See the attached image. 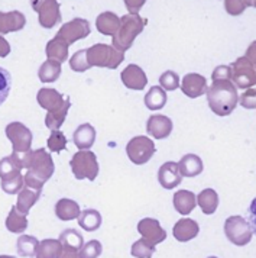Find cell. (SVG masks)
Returning <instances> with one entry per match:
<instances>
[{
  "label": "cell",
  "mask_w": 256,
  "mask_h": 258,
  "mask_svg": "<svg viewBox=\"0 0 256 258\" xmlns=\"http://www.w3.org/2000/svg\"><path fill=\"white\" fill-rule=\"evenodd\" d=\"M207 103L213 113L217 116H229L236 109L239 102L237 89L234 87L232 80H219L213 82L207 87Z\"/></svg>",
  "instance_id": "obj_1"
},
{
  "label": "cell",
  "mask_w": 256,
  "mask_h": 258,
  "mask_svg": "<svg viewBox=\"0 0 256 258\" xmlns=\"http://www.w3.org/2000/svg\"><path fill=\"white\" fill-rule=\"evenodd\" d=\"M55 165L51 154L45 148H39L31 153L28 173L24 176L25 186L34 190H42L44 184L52 177Z\"/></svg>",
  "instance_id": "obj_2"
},
{
  "label": "cell",
  "mask_w": 256,
  "mask_h": 258,
  "mask_svg": "<svg viewBox=\"0 0 256 258\" xmlns=\"http://www.w3.org/2000/svg\"><path fill=\"white\" fill-rule=\"evenodd\" d=\"M146 24H148V21L139 16L138 13L136 15L128 13V15L122 16L120 18V26L112 38V45L122 52L128 51L129 48H132V45H133L136 36L142 34Z\"/></svg>",
  "instance_id": "obj_3"
},
{
  "label": "cell",
  "mask_w": 256,
  "mask_h": 258,
  "mask_svg": "<svg viewBox=\"0 0 256 258\" xmlns=\"http://www.w3.org/2000/svg\"><path fill=\"white\" fill-rule=\"evenodd\" d=\"M87 59L92 67L116 70L125 61V52L116 49L113 45L96 44L93 47L87 48Z\"/></svg>",
  "instance_id": "obj_4"
},
{
  "label": "cell",
  "mask_w": 256,
  "mask_h": 258,
  "mask_svg": "<svg viewBox=\"0 0 256 258\" xmlns=\"http://www.w3.org/2000/svg\"><path fill=\"white\" fill-rule=\"evenodd\" d=\"M71 170L72 174L77 180H90L94 181L96 177L99 176V163H97V157L96 154L84 150V151H78L72 155L70 161Z\"/></svg>",
  "instance_id": "obj_5"
},
{
  "label": "cell",
  "mask_w": 256,
  "mask_h": 258,
  "mask_svg": "<svg viewBox=\"0 0 256 258\" xmlns=\"http://www.w3.org/2000/svg\"><path fill=\"white\" fill-rule=\"evenodd\" d=\"M224 234L233 245L237 246L247 245L253 236L249 222L244 219L243 216H239V215H234V216H230L226 219Z\"/></svg>",
  "instance_id": "obj_6"
},
{
  "label": "cell",
  "mask_w": 256,
  "mask_h": 258,
  "mask_svg": "<svg viewBox=\"0 0 256 258\" xmlns=\"http://www.w3.org/2000/svg\"><path fill=\"white\" fill-rule=\"evenodd\" d=\"M155 153H156V148H155L153 141H151V138L143 137V135L132 138L126 145L128 158L136 165L146 164Z\"/></svg>",
  "instance_id": "obj_7"
},
{
  "label": "cell",
  "mask_w": 256,
  "mask_h": 258,
  "mask_svg": "<svg viewBox=\"0 0 256 258\" xmlns=\"http://www.w3.org/2000/svg\"><path fill=\"white\" fill-rule=\"evenodd\" d=\"M230 69H232V82L236 89L246 90L256 84L255 66L246 57L236 59L230 66Z\"/></svg>",
  "instance_id": "obj_8"
},
{
  "label": "cell",
  "mask_w": 256,
  "mask_h": 258,
  "mask_svg": "<svg viewBox=\"0 0 256 258\" xmlns=\"http://www.w3.org/2000/svg\"><path fill=\"white\" fill-rule=\"evenodd\" d=\"M92 32V28H90V24L89 21L86 19H81V18H75L70 22L64 24L61 28H59L58 34H57V38L62 39L67 45H71L80 39H84L87 36L90 35Z\"/></svg>",
  "instance_id": "obj_9"
},
{
  "label": "cell",
  "mask_w": 256,
  "mask_h": 258,
  "mask_svg": "<svg viewBox=\"0 0 256 258\" xmlns=\"http://www.w3.org/2000/svg\"><path fill=\"white\" fill-rule=\"evenodd\" d=\"M6 137L12 142L13 151H29L34 141L31 129L22 122H12L6 126Z\"/></svg>",
  "instance_id": "obj_10"
},
{
  "label": "cell",
  "mask_w": 256,
  "mask_h": 258,
  "mask_svg": "<svg viewBox=\"0 0 256 258\" xmlns=\"http://www.w3.org/2000/svg\"><path fill=\"white\" fill-rule=\"evenodd\" d=\"M59 9H61V5L57 0H47L41 6H38L35 12L38 13L39 25L42 28L51 29L55 25L61 24L62 22V16H61Z\"/></svg>",
  "instance_id": "obj_11"
},
{
  "label": "cell",
  "mask_w": 256,
  "mask_h": 258,
  "mask_svg": "<svg viewBox=\"0 0 256 258\" xmlns=\"http://www.w3.org/2000/svg\"><path fill=\"white\" fill-rule=\"evenodd\" d=\"M181 84V90L183 93L188 96L190 99H196L207 92V80L206 77H203L201 74L197 73H188L184 76Z\"/></svg>",
  "instance_id": "obj_12"
},
{
  "label": "cell",
  "mask_w": 256,
  "mask_h": 258,
  "mask_svg": "<svg viewBox=\"0 0 256 258\" xmlns=\"http://www.w3.org/2000/svg\"><path fill=\"white\" fill-rule=\"evenodd\" d=\"M138 231L139 234L152 244H161L162 241H165L166 238V232L161 226L159 221L156 219H152V218H145L138 223Z\"/></svg>",
  "instance_id": "obj_13"
},
{
  "label": "cell",
  "mask_w": 256,
  "mask_h": 258,
  "mask_svg": "<svg viewBox=\"0 0 256 258\" xmlns=\"http://www.w3.org/2000/svg\"><path fill=\"white\" fill-rule=\"evenodd\" d=\"M146 132L155 140H165L173 132V120L165 115H152L146 120Z\"/></svg>",
  "instance_id": "obj_14"
},
{
  "label": "cell",
  "mask_w": 256,
  "mask_h": 258,
  "mask_svg": "<svg viewBox=\"0 0 256 258\" xmlns=\"http://www.w3.org/2000/svg\"><path fill=\"white\" fill-rule=\"evenodd\" d=\"M122 83L130 90H143L148 84V77L145 71L136 64H129L120 74Z\"/></svg>",
  "instance_id": "obj_15"
},
{
  "label": "cell",
  "mask_w": 256,
  "mask_h": 258,
  "mask_svg": "<svg viewBox=\"0 0 256 258\" xmlns=\"http://www.w3.org/2000/svg\"><path fill=\"white\" fill-rule=\"evenodd\" d=\"M158 181L163 188L171 190V188L178 187L183 181V176L180 173L178 164L174 161H166L163 163L159 170H158Z\"/></svg>",
  "instance_id": "obj_16"
},
{
  "label": "cell",
  "mask_w": 256,
  "mask_h": 258,
  "mask_svg": "<svg viewBox=\"0 0 256 258\" xmlns=\"http://www.w3.org/2000/svg\"><path fill=\"white\" fill-rule=\"evenodd\" d=\"M25 25H26V18L22 12L19 11L0 12V35L18 32L24 29Z\"/></svg>",
  "instance_id": "obj_17"
},
{
  "label": "cell",
  "mask_w": 256,
  "mask_h": 258,
  "mask_svg": "<svg viewBox=\"0 0 256 258\" xmlns=\"http://www.w3.org/2000/svg\"><path fill=\"white\" fill-rule=\"evenodd\" d=\"M36 100H38L39 106L48 112H55L65 103V97L59 93L58 90L49 89V87L41 89L36 94Z\"/></svg>",
  "instance_id": "obj_18"
},
{
  "label": "cell",
  "mask_w": 256,
  "mask_h": 258,
  "mask_svg": "<svg viewBox=\"0 0 256 258\" xmlns=\"http://www.w3.org/2000/svg\"><path fill=\"white\" fill-rule=\"evenodd\" d=\"M200 232V226L196 221L190 219V218H183L178 222L175 223L173 228V235L177 241L180 242H187L194 239Z\"/></svg>",
  "instance_id": "obj_19"
},
{
  "label": "cell",
  "mask_w": 256,
  "mask_h": 258,
  "mask_svg": "<svg viewBox=\"0 0 256 258\" xmlns=\"http://www.w3.org/2000/svg\"><path fill=\"white\" fill-rule=\"evenodd\" d=\"M72 141L75 144V147L84 151V150H90L96 142V129L90 123H82L78 128L74 131L72 135Z\"/></svg>",
  "instance_id": "obj_20"
},
{
  "label": "cell",
  "mask_w": 256,
  "mask_h": 258,
  "mask_svg": "<svg viewBox=\"0 0 256 258\" xmlns=\"http://www.w3.org/2000/svg\"><path fill=\"white\" fill-rule=\"evenodd\" d=\"M175 211L181 215H190L197 206V196L190 190H178L173 198Z\"/></svg>",
  "instance_id": "obj_21"
},
{
  "label": "cell",
  "mask_w": 256,
  "mask_h": 258,
  "mask_svg": "<svg viewBox=\"0 0 256 258\" xmlns=\"http://www.w3.org/2000/svg\"><path fill=\"white\" fill-rule=\"evenodd\" d=\"M178 164L180 173L183 177H196L200 176L204 170V165L201 158L196 155V154H186Z\"/></svg>",
  "instance_id": "obj_22"
},
{
  "label": "cell",
  "mask_w": 256,
  "mask_h": 258,
  "mask_svg": "<svg viewBox=\"0 0 256 258\" xmlns=\"http://www.w3.org/2000/svg\"><path fill=\"white\" fill-rule=\"evenodd\" d=\"M120 26V18L113 12L100 13L96 19V28L100 34L113 36Z\"/></svg>",
  "instance_id": "obj_23"
},
{
  "label": "cell",
  "mask_w": 256,
  "mask_h": 258,
  "mask_svg": "<svg viewBox=\"0 0 256 258\" xmlns=\"http://www.w3.org/2000/svg\"><path fill=\"white\" fill-rule=\"evenodd\" d=\"M80 206L75 200L71 199H59L55 205V215L61 221H74L80 215Z\"/></svg>",
  "instance_id": "obj_24"
},
{
  "label": "cell",
  "mask_w": 256,
  "mask_h": 258,
  "mask_svg": "<svg viewBox=\"0 0 256 258\" xmlns=\"http://www.w3.org/2000/svg\"><path fill=\"white\" fill-rule=\"evenodd\" d=\"M41 191L42 190H34V188H29L24 186V188L18 193L16 209L21 212V213H24V215H28L29 211H31V208L41 198Z\"/></svg>",
  "instance_id": "obj_25"
},
{
  "label": "cell",
  "mask_w": 256,
  "mask_h": 258,
  "mask_svg": "<svg viewBox=\"0 0 256 258\" xmlns=\"http://www.w3.org/2000/svg\"><path fill=\"white\" fill-rule=\"evenodd\" d=\"M45 54H47L48 59L57 61V62H65L68 59V45L59 39V38H54L51 39L45 47Z\"/></svg>",
  "instance_id": "obj_26"
},
{
  "label": "cell",
  "mask_w": 256,
  "mask_h": 258,
  "mask_svg": "<svg viewBox=\"0 0 256 258\" xmlns=\"http://www.w3.org/2000/svg\"><path fill=\"white\" fill-rule=\"evenodd\" d=\"M197 205L201 208L203 213L213 215L219 208V195L213 188H204L197 196Z\"/></svg>",
  "instance_id": "obj_27"
},
{
  "label": "cell",
  "mask_w": 256,
  "mask_h": 258,
  "mask_svg": "<svg viewBox=\"0 0 256 258\" xmlns=\"http://www.w3.org/2000/svg\"><path fill=\"white\" fill-rule=\"evenodd\" d=\"M77 222L87 232H94L102 226V215L96 209H86L80 212Z\"/></svg>",
  "instance_id": "obj_28"
},
{
  "label": "cell",
  "mask_w": 256,
  "mask_h": 258,
  "mask_svg": "<svg viewBox=\"0 0 256 258\" xmlns=\"http://www.w3.org/2000/svg\"><path fill=\"white\" fill-rule=\"evenodd\" d=\"M6 228L12 234H24L25 231L28 229L26 215L18 211L16 206H12V209H11L8 218H6Z\"/></svg>",
  "instance_id": "obj_29"
},
{
  "label": "cell",
  "mask_w": 256,
  "mask_h": 258,
  "mask_svg": "<svg viewBox=\"0 0 256 258\" xmlns=\"http://www.w3.org/2000/svg\"><path fill=\"white\" fill-rule=\"evenodd\" d=\"M71 100L70 97H65V103L59 107L58 110L55 112H48L47 117H45V125H47L48 129L51 131H58L62 123L65 122V117H67V113L70 110Z\"/></svg>",
  "instance_id": "obj_30"
},
{
  "label": "cell",
  "mask_w": 256,
  "mask_h": 258,
  "mask_svg": "<svg viewBox=\"0 0 256 258\" xmlns=\"http://www.w3.org/2000/svg\"><path fill=\"white\" fill-rule=\"evenodd\" d=\"M168 96L161 86H152L149 92L145 94V106L151 110H159L166 105Z\"/></svg>",
  "instance_id": "obj_31"
},
{
  "label": "cell",
  "mask_w": 256,
  "mask_h": 258,
  "mask_svg": "<svg viewBox=\"0 0 256 258\" xmlns=\"http://www.w3.org/2000/svg\"><path fill=\"white\" fill-rule=\"evenodd\" d=\"M62 252V245L59 239H52L48 238L38 244L36 248V258H58L59 254Z\"/></svg>",
  "instance_id": "obj_32"
},
{
  "label": "cell",
  "mask_w": 256,
  "mask_h": 258,
  "mask_svg": "<svg viewBox=\"0 0 256 258\" xmlns=\"http://www.w3.org/2000/svg\"><path fill=\"white\" fill-rule=\"evenodd\" d=\"M59 242L62 245V249L78 252L81 249V246L84 245V238L75 229H65V231H62V234L59 235Z\"/></svg>",
  "instance_id": "obj_33"
},
{
  "label": "cell",
  "mask_w": 256,
  "mask_h": 258,
  "mask_svg": "<svg viewBox=\"0 0 256 258\" xmlns=\"http://www.w3.org/2000/svg\"><path fill=\"white\" fill-rule=\"evenodd\" d=\"M61 62L47 59L38 70V77L42 83H54L57 82L61 76Z\"/></svg>",
  "instance_id": "obj_34"
},
{
  "label": "cell",
  "mask_w": 256,
  "mask_h": 258,
  "mask_svg": "<svg viewBox=\"0 0 256 258\" xmlns=\"http://www.w3.org/2000/svg\"><path fill=\"white\" fill-rule=\"evenodd\" d=\"M0 181H2V190L8 195H18L25 186L22 171H16L9 176L0 177Z\"/></svg>",
  "instance_id": "obj_35"
},
{
  "label": "cell",
  "mask_w": 256,
  "mask_h": 258,
  "mask_svg": "<svg viewBox=\"0 0 256 258\" xmlns=\"http://www.w3.org/2000/svg\"><path fill=\"white\" fill-rule=\"evenodd\" d=\"M39 241L31 235H21L16 242V249L19 257H35Z\"/></svg>",
  "instance_id": "obj_36"
},
{
  "label": "cell",
  "mask_w": 256,
  "mask_h": 258,
  "mask_svg": "<svg viewBox=\"0 0 256 258\" xmlns=\"http://www.w3.org/2000/svg\"><path fill=\"white\" fill-rule=\"evenodd\" d=\"M155 251H156L155 244L146 241L145 238L136 241V242L132 245V249H130L132 255L135 258H151L152 255L155 254Z\"/></svg>",
  "instance_id": "obj_37"
},
{
  "label": "cell",
  "mask_w": 256,
  "mask_h": 258,
  "mask_svg": "<svg viewBox=\"0 0 256 258\" xmlns=\"http://www.w3.org/2000/svg\"><path fill=\"white\" fill-rule=\"evenodd\" d=\"M70 69L75 73H84L89 69H92V66L89 64L87 59V49H80L75 54H72V57L70 59Z\"/></svg>",
  "instance_id": "obj_38"
},
{
  "label": "cell",
  "mask_w": 256,
  "mask_h": 258,
  "mask_svg": "<svg viewBox=\"0 0 256 258\" xmlns=\"http://www.w3.org/2000/svg\"><path fill=\"white\" fill-rule=\"evenodd\" d=\"M48 150L52 153H61L67 148V138L61 131H51L48 138Z\"/></svg>",
  "instance_id": "obj_39"
},
{
  "label": "cell",
  "mask_w": 256,
  "mask_h": 258,
  "mask_svg": "<svg viewBox=\"0 0 256 258\" xmlns=\"http://www.w3.org/2000/svg\"><path fill=\"white\" fill-rule=\"evenodd\" d=\"M11 89H12V76L6 69L0 67V106L6 102L8 96L11 93Z\"/></svg>",
  "instance_id": "obj_40"
},
{
  "label": "cell",
  "mask_w": 256,
  "mask_h": 258,
  "mask_svg": "<svg viewBox=\"0 0 256 258\" xmlns=\"http://www.w3.org/2000/svg\"><path fill=\"white\" fill-rule=\"evenodd\" d=\"M102 251H103V246L100 244V241L92 239L81 246V249L78 251V255L80 258H99L102 255Z\"/></svg>",
  "instance_id": "obj_41"
},
{
  "label": "cell",
  "mask_w": 256,
  "mask_h": 258,
  "mask_svg": "<svg viewBox=\"0 0 256 258\" xmlns=\"http://www.w3.org/2000/svg\"><path fill=\"white\" fill-rule=\"evenodd\" d=\"M159 84L165 92H174L180 87V77L174 71L168 70L159 77Z\"/></svg>",
  "instance_id": "obj_42"
},
{
  "label": "cell",
  "mask_w": 256,
  "mask_h": 258,
  "mask_svg": "<svg viewBox=\"0 0 256 258\" xmlns=\"http://www.w3.org/2000/svg\"><path fill=\"white\" fill-rule=\"evenodd\" d=\"M224 9L232 16H239L246 11L243 0H224Z\"/></svg>",
  "instance_id": "obj_43"
},
{
  "label": "cell",
  "mask_w": 256,
  "mask_h": 258,
  "mask_svg": "<svg viewBox=\"0 0 256 258\" xmlns=\"http://www.w3.org/2000/svg\"><path fill=\"white\" fill-rule=\"evenodd\" d=\"M31 153H32V150H29V151H13L11 157H12L13 163L16 164L18 168H21V170L26 168L28 170L29 160H31Z\"/></svg>",
  "instance_id": "obj_44"
},
{
  "label": "cell",
  "mask_w": 256,
  "mask_h": 258,
  "mask_svg": "<svg viewBox=\"0 0 256 258\" xmlns=\"http://www.w3.org/2000/svg\"><path fill=\"white\" fill-rule=\"evenodd\" d=\"M239 102L244 109H256V89H246L243 94H240Z\"/></svg>",
  "instance_id": "obj_45"
},
{
  "label": "cell",
  "mask_w": 256,
  "mask_h": 258,
  "mask_svg": "<svg viewBox=\"0 0 256 258\" xmlns=\"http://www.w3.org/2000/svg\"><path fill=\"white\" fill-rule=\"evenodd\" d=\"M16 171H22V170L16 167V164L13 163L11 155L0 160V177L9 176V174H12V173H16Z\"/></svg>",
  "instance_id": "obj_46"
},
{
  "label": "cell",
  "mask_w": 256,
  "mask_h": 258,
  "mask_svg": "<svg viewBox=\"0 0 256 258\" xmlns=\"http://www.w3.org/2000/svg\"><path fill=\"white\" fill-rule=\"evenodd\" d=\"M211 80H213V82H219V80H232V69H230V66H217V67L213 70Z\"/></svg>",
  "instance_id": "obj_47"
},
{
  "label": "cell",
  "mask_w": 256,
  "mask_h": 258,
  "mask_svg": "<svg viewBox=\"0 0 256 258\" xmlns=\"http://www.w3.org/2000/svg\"><path fill=\"white\" fill-rule=\"evenodd\" d=\"M125 2V6L128 9L129 13L132 15H136L139 13V11L143 8V5L146 3V0H123Z\"/></svg>",
  "instance_id": "obj_48"
},
{
  "label": "cell",
  "mask_w": 256,
  "mask_h": 258,
  "mask_svg": "<svg viewBox=\"0 0 256 258\" xmlns=\"http://www.w3.org/2000/svg\"><path fill=\"white\" fill-rule=\"evenodd\" d=\"M247 222H249V226L252 229V234L256 235V198L252 200V203L249 206V211H247Z\"/></svg>",
  "instance_id": "obj_49"
},
{
  "label": "cell",
  "mask_w": 256,
  "mask_h": 258,
  "mask_svg": "<svg viewBox=\"0 0 256 258\" xmlns=\"http://www.w3.org/2000/svg\"><path fill=\"white\" fill-rule=\"evenodd\" d=\"M246 58L249 59L253 66H256V41H253L247 49H246V55H244Z\"/></svg>",
  "instance_id": "obj_50"
},
{
  "label": "cell",
  "mask_w": 256,
  "mask_h": 258,
  "mask_svg": "<svg viewBox=\"0 0 256 258\" xmlns=\"http://www.w3.org/2000/svg\"><path fill=\"white\" fill-rule=\"evenodd\" d=\"M9 54H11V45H9V42L3 36H0V57L5 58Z\"/></svg>",
  "instance_id": "obj_51"
},
{
  "label": "cell",
  "mask_w": 256,
  "mask_h": 258,
  "mask_svg": "<svg viewBox=\"0 0 256 258\" xmlns=\"http://www.w3.org/2000/svg\"><path fill=\"white\" fill-rule=\"evenodd\" d=\"M58 258H80L77 251H68V249H62V252L59 254Z\"/></svg>",
  "instance_id": "obj_52"
},
{
  "label": "cell",
  "mask_w": 256,
  "mask_h": 258,
  "mask_svg": "<svg viewBox=\"0 0 256 258\" xmlns=\"http://www.w3.org/2000/svg\"><path fill=\"white\" fill-rule=\"evenodd\" d=\"M44 2H47V0H31V8H32L34 11H36V8L41 6Z\"/></svg>",
  "instance_id": "obj_53"
},
{
  "label": "cell",
  "mask_w": 256,
  "mask_h": 258,
  "mask_svg": "<svg viewBox=\"0 0 256 258\" xmlns=\"http://www.w3.org/2000/svg\"><path fill=\"white\" fill-rule=\"evenodd\" d=\"M246 8H256V0H243Z\"/></svg>",
  "instance_id": "obj_54"
},
{
  "label": "cell",
  "mask_w": 256,
  "mask_h": 258,
  "mask_svg": "<svg viewBox=\"0 0 256 258\" xmlns=\"http://www.w3.org/2000/svg\"><path fill=\"white\" fill-rule=\"evenodd\" d=\"M0 258H16V257H12V255H0Z\"/></svg>",
  "instance_id": "obj_55"
},
{
  "label": "cell",
  "mask_w": 256,
  "mask_h": 258,
  "mask_svg": "<svg viewBox=\"0 0 256 258\" xmlns=\"http://www.w3.org/2000/svg\"><path fill=\"white\" fill-rule=\"evenodd\" d=\"M209 258H219V257H209Z\"/></svg>",
  "instance_id": "obj_56"
},
{
  "label": "cell",
  "mask_w": 256,
  "mask_h": 258,
  "mask_svg": "<svg viewBox=\"0 0 256 258\" xmlns=\"http://www.w3.org/2000/svg\"><path fill=\"white\" fill-rule=\"evenodd\" d=\"M255 71H256V66H255Z\"/></svg>",
  "instance_id": "obj_57"
}]
</instances>
